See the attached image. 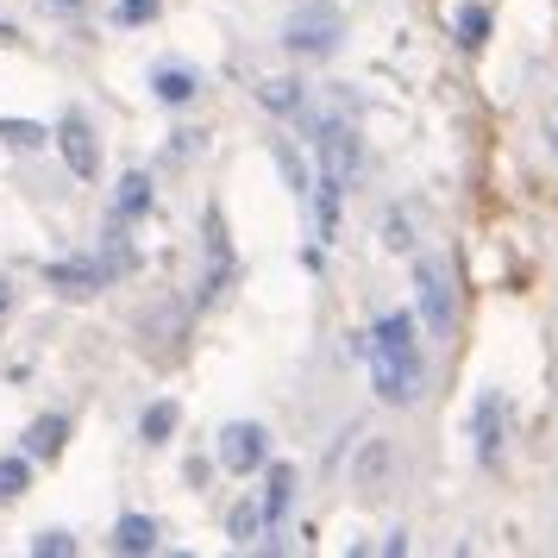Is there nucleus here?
Listing matches in <instances>:
<instances>
[{"label":"nucleus","instance_id":"nucleus-1","mask_svg":"<svg viewBox=\"0 0 558 558\" xmlns=\"http://www.w3.org/2000/svg\"><path fill=\"white\" fill-rule=\"evenodd\" d=\"M371 389H377V402L389 408H414L421 402V389H427V371H421V327H414V314L408 307H389L377 314V327H371Z\"/></svg>","mask_w":558,"mask_h":558},{"label":"nucleus","instance_id":"nucleus-2","mask_svg":"<svg viewBox=\"0 0 558 558\" xmlns=\"http://www.w3.org/2000/svg\"><path fill=\"white\" fill-rule=\"evenodd\" d=\"M307 145H314V177L339 182L352 195L357 170H364V138H357V101L352 95H327L307 107Z\"/></svg>","mask_w":558,"mask_h":558},{"label":"nucleus","instance_id":"nucleus-3","mask_svg":"<svg viewBox=\"0 0 558 558\" xmlns=\"http://www.w3.org/2000/svg\"><path fill=\"white\" fill-rule=\"evenodd\" d=\"M414 307H421V327L439 345L458 332V277L446 257H414Z\"/></svg>","mask_w":558,"mask_h":558},{"label":"nucleus","instance_id":"nucleus-4","mask_svg":"<svg viewBox=\"0 0 558 558\" xmlns=\"http://www.w3.org/2000/svg\"><path fill=\"white\" fill-rule=\"evenodd\" d=\"M339 32H345V20H339L332 0H302L289 13V26H282V45L295 57H332L339 51Z\"/></svg>","mask_w":558,"mask_h":558},{"label":"nucleus","instance_id":"nucleus-5","mask_svg":"<svg viewBox=\"0 0 558 558\" xmlns=\"http://www.w3.org/2000/svg\"><path fill=\"white\" fill-rule=\"evenodd\" d=\"M471 452H477L483 471H502V452H508V396L502 389H483L477 408H471Z\"/></svg>","mask_w":558,"mask_h":558},{"label":"nucleus","instance_id":"nucleus-6","mask_svg":"<svg viewBox=\"0 0 558 558\" xmlns=\"http://www.w3.org/2000/svg\"><path fill=\"white\" fill-rule=\"evenodd\" d=\"M51 145L63 151V163H70V177L76 182L101 177V138H95V126H88V113H63L57 132H51Z\"/></svg>","mask_w":558,"mask_h":558},{"label":"nucleus","instance_id":"nucleus-7","mask_svg":"<svg viewBox=\"0 0 558 558\" xmlns=\"http://www.w3.org/2000/svg\"><path fill=\"white\" fill-rule=\"evenodd\" d=\"M220 471H232V477H252V471H264L270 464V433L257 427V421H232V427H220Z\"/></svg>","mask_w":558,"mask_h":558},{"label":"nucleus","instance_id":"nucleus-8","mask_svg":"<svg viewBox=\"0 0 558 558\" xmlns=\"http://www.w3.org/2000/svg\"><path fill=\"white\" fill-rule=\"evenodd\" d=\"M45 282H51L57 295L88 302V295H101L107 282H113V270H107L101 257H57V264H45Z\"/></svg>","mask_w":558,"mask_h":558},{"label":"nucleus","instance_id":"nucleus-9","mask_svg":"<svg viewBox=\"0 0 558 558\" xmlns=\"http://www.w3.org/2000/svg\"><path fill=\"white\" fill-rule=\"evenodd\" d=\"M295 464H282V458H270L264 464V489H257V514H264V539L270 533H282V521H289V502H295Z\"/></svg>","mask_w":558,"mask_h":558},{"label":"nucleus","instance_id":"nucleus-10","mask_svg":"<svg viewBox=\"0 0 558 558\" xmlns=\"http://www.w3.org/2000/svg\"><path fill=\"white\" fill-rule=\"evenodd\" d=\"M63 446H70V414H38V421L20 433V452H26L32 464H51V458H63Z\"/></svg>","mask_w":558,"mask_h":558},{"label":"nucleus","instance_id":"nucleus-11","mask_svg":"<svg viewBox=\"0 0 558 558\" xmlns=\"http://www.w3.org/2000/svg\"><path fill=\"white\" fill-rule=\"evenodd\" d=\"M227 282H232V245H227V227H220V214H207V270H202V302L227 295Z\"/></svg>","mask_w":558,"mask_h":558},{"label":"nucleus","instance_id":"nucleus-12","mask_svg":"<svg viewBox=\"0 0 558 558\" xmlns=\"http://www.w3.org/2000/svg\"><path fill=\"white\" fill-rule=\"evenodd\" d=\"M151 202H157V189H151V177L145 170H126L120 177V189H113V202H107V220H145L151 214Z\"/></svg>","mask_w":558,"mask_h":558},{"label":"nucleus","instance_id":"nucleus-13","mask_svg":"<svg viewBox=\"0 0 558 558\" xmlns=\"http://www.w3.org/2000/svg\"><path fill=\"white\" fill-rule=\"evenodd\" d=\"M195 88H202V76H195V70H182V63H157V70H151V95L163 107H189V101H195Z\"/></svg>","mask_w":558,"mask_h":558},{"label":"nucleus","instance_id":"nucleus-14","mask_svg":"<svg viewBox=\"0 0 558 558\" xmlns=\"http://www.w3.org/2000/svg\"><path fill=\"white\" fill-rule=\"evenodd\" d=\"M113 553H126V558L157 553V521L151 514H120V521H113Z\"/></svg>","mask_w":558,"mask_h":558},{"label":"nucleus","instance_id":"nucleus-15","mask_svg":"<svg viewBox=\"0 0 558 558\" xmlns=\"http://www.w3.org/2000/svg\"><path fill=\"white\" fill-rule=\"evenodd\" d=\"M177 402H151L145 408V414H138V439H145V446H170V433H177Z\"/></svg>","mask_w":558,"mask_h":558},{"label":"nucleus","instance_id":"nucleus-16","mask_svg":"<svg viewBox=\"0 0 558 558\" xmlns=\"http://www.w3.org/2000/svg\"><path fill=\"white\" fill-rule=\"evenodd\" d=\"M257 101L270 107V113H295V107H302V82L295 76H264L257 82Z\"/></svg>","mask_w":558,"mask_h":558},{"label":"nucleus","instance_id":"nucleus-17","mask_svg":"<svg viewBox=\"0 0 558 558\" xmlns=\"http://www.w3.org/2000/svg\"><path fill=\"white\" fill-rule=\"evenodd\" d=\"M32 489V458L26 452H7L0 458V502H20Z\"/></svg>","mask_w":558,"mask_h":558},{"label":"nucleus","instance_id":"nucleus-18","mask_svg":"<svg viewBox=\"0 0 558 558\" xmlns=\"http://www.w3.org/2000/svg\"><path fill=\"white\" fill-rule=\"evenodd\" d=\"M227 539L232 546H257V539H264V514H257V496L252 502H239L227 514Z\"/></svg>","mask_w":558,"mask_h":558},{"label":"nucleus","instance_id":"nucleus-19","mask_svg":"<svg viewBox=\"0 0 558 558\" xmlns=\"http://www.w3.org/2000/svg\"><path fill=\"white\" fill-rule=\"evenodd\" d=\"M357 483H364V489H383V483H389V439H371V446L357 452Z\"/></svg>","mask_w":558,"mask_h":558},{"label":"nucleus","instance_id":"nucleus-20","mask_svg":"<svg viewBox=\"0 0 558 558\" xmlns=\"http://www.w3.org/2000/svg\"><path fill=\"white\" fill-rule=\"evenodd\" d=\"M0 138H7L13 151H38V145H51V132L38 126V120H7V113H0Z\"/></svg>","mask_w":558,"mask_h":558},{"label":"nucleus","instance_id":"nucleus-21","mask_svg":"<svg viewBox=\"0 0 558 558\" xmlns=\"http://www.w3.org/2000/svg\"><path fill=\"white\" fill-rule=\"evenodd\" d=\"M483 38H489V7H464L458 13V45L464 51H483Z\"/></svg>","mask_w":558,"mask_h":558},{"label":"nucleus","instance_id":"nucleus-22","mask_svg":"<svg viewBox=\"0 0 558 558\" xmlns=\"http://www.w3.org/2000/svg\"><path fill=\"white\" fill-rule=\"evenodd\" d=\"M32 558H76V533H63V527L32 533Z\"/></svg>","mask_w":558,"mask_h":558},{"label":"nucleus","instance_id":"nucleus-23","mask_svg":"<svg viewBox=\"0 0 558 558\" xmlns=\"http://www.w3.org/2000/svg\"><path fill=\"white\" fill-rule=\"evenodd\" d=\"M157 7H163V0H120L113 20H120V26H145V20H157Z\"/></svg>","mask_w":558,"mask_h":558},{"label":"nucleus","instance_id":"nucleus-24","mask_svg":"<svg viewBox=\"0 0 558 558\" xmlns=\"http://www.w3.org/2000/svg\"><path fill=\"white\" fill-rule=\"evenodd\" d=\"M51 7H57V13H76L82 0H51Z\"/></svg>","mask_w":558,"mask_h":558},{"label":"nucleus","instance_id":"nucleus-25","mask_svg":"<svg viewBox=\"0 0 558 558\" xmlns=\"http://www.w3.org/2000/svg\"><path fill=\"white\" fill-rule=\"evenodd\" d=\"M7 302H13V289H7V282H0V314H7Z\"/></svg>","mask_w":558,"mask_h":558},{"label":"nucleus","instance_id":"nucleus-26","mask_svg":"<svg viewBox=\"0 0 558 558\" xmlns=\"http://www.w3.org/2000/svg\"><path fill=\"white\" fill-rule=\"evenodd\" d=\"M0 45H13V26H7V20H0Z\"/></svg>","mask_w":558,"mask_h":558},{"label":"nucleus","instance_id":"nucleus-27","mask_svg":"<svg viewBox=\"0 0 558 558\" xmlns=\"http://www.w3.org/2000/svg\"><path fill=\"white\" fill-rule=\"evenodd\" d=\"M553 151H558V126H553Z\"/></svg>","mask_w":558,"mask_h":558}]
</instances>
